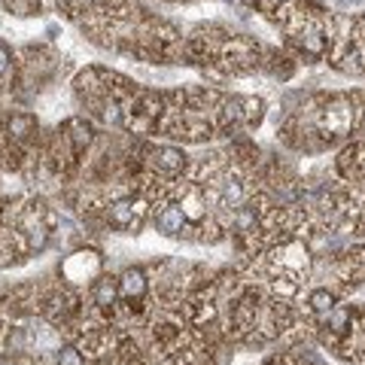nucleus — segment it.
Masks as SVG:
<instances>
[{
  "mask_svg": "<svg viewBox=\"0 0 365 365\" xmlns=\"http://www.w3.org/2000/svg\"><path fill=\"white\" fill-rule=\"evenodd\" d=\"M146 213V198H116L107 207V223L116 232H137Z\"/></svg>",
  "mask_w": 365,
  "mask_h": 365,
  "instance_id": "obj_1",
  "label": "nucleus"
},
{
  "mask_svg": "<svg viewBox=\"0 0 365 365\" xmlns=\"http://www.w3.org/2000/svg\"><path fill=\"white\" fill-rule=\"evenodd\" d=\"M64 277H67L70 283H86V280H95L100 274V255L95 250H79L64 259L61 265Z\"/></svg>",
  "mask_w": 365,
  "mask_h": 365,
  "instance_id": "obj_2",
  "label": "nucleus"
},
{
  "mask_svg": "<svg viewBox=\"0 0 365 365\" xmlns=\"http://www.w3.org/2000/svg\"><path fill=\"white\" fill-rule=\"evenodd\" d=\"M146 155H150V168L161 177H177L189 168V155L177 146H155V150H146Z\"/></svg>",
  "mask_w": 365,
  "mask_h": 365,
  "instance_id": "obj_3",
  "label": "nucleus"
},
{
  "mask_svg": "<svg viewBox=\"0 0 365 365\" xmlns=\"http://www.w3.org/2000/svg\"><path fill=\"white\" fill-rule=\"evenodd\" d=\"M155 228L164 237H182L189 228V219L180 204H161V207H155Z\"/></svg>",
  "mask_w": 365,
  "mask_h": 365,
  "instance_id": "obj_4",
  "label": "nucleus"
},
{
  "mask_svg": "<svg viewBox=\"0 0 365 365\" xmlns=\"http://www.w3.org/2000/svg\"><path fill=\"white\" fill-rule=\"evenodd\" d=\"M150 292V277H146L143 268H125L122 277H119V298L128 301V305H137V301L146 298Z\"/></svg>",
  "mask_w": 365,
  "mask_h": 365,
  "instance_id": "obj_5",
  "label": "nucleus"
},
{
  "mask_svg": "<svg viewBox=\"0 0 365 365\" xmlns=\"http://www.w3.org/2000/svg\"><path fill=\"white\" fill-rule=\"evenodd\" d=\"M64 140L70 143V150L73 152H82V150H88L91 140H95V128H91V122H86L82 116H70L67 122H64Z\"/></svg>",
  "mask_w": 365,
  "mask_h": 365,
  "instance_id": "obj_6",
  "label": "nucleus"
},
{
  "mask_svg": "<svg viewBox=\"0 0 365 365\" xmlns=\"http://www.w3.org/2000/svg\"><path fill=\"white\" fill-rule=\"evenodd\" d=\"M91 298H95V305L104 310V314H113V307L119 305V280L109 277V274L95 277L91 280Z\"/></svg>",
  "mask_w": 365,
  "mask_h": 365,
  "instance_id": "obj_7",
  "label": "nucleus"
},
{
  "mask_svg": "<svg viewBox=\"0 0 365 365\" xmlns=\"http://www.w3.org/2000/svg\"><path fill=\"white\" fill-rule=\"evenodd\" d=\"M335 307H338V292L335 289H314L307 296V310L319 319V323H323V319L332 314Z\"/></svg>",
  "mask_w": 365,
  "mask_h": 365,
  "instance_id": "obj_8",
  "label": "nucleus"
},
{
  "mask_svg": "<svg viewBox=\"0 0 365 365\" xmlns=\"http://www.w3.org/2000/svg\"><path fill=\"white\" fill-rule=\"evenodd\" d=\"M36 128V119L31 113H13L6 119V134L9 140H27Z\"/></svg>",
  "mask_w": 365,
  "mask_h": 365,
  "instance_id": "obj_9",
  "label": "nucleus"
},
{
  "mask_svg": "<svg viewBox=\"0 0 365 365\" xmlns=\"http://www.w3.org/2000/svg\"><path fill=\"white\" fill-rule=\"evenodd\" d=\"M265 109L268 107H265L262 98H241V125H246V128L262 125Z\"/></svg>",
  "mask_w": 365,
  "mask_h": 365,
  "instance_id": "obj_10",
  "label": "nucleus"
},
{
  "mask_svg": "<svg viewBox=\"0 0 365 365\" xmlns=\"http://www.w3.org/2000/svg\"><path fill=\"white\" fill-rule=\"evenodd\" d=\"M58 365H86V356L77 347H64V350H58Z\"/></svg>",
  "mask_w": 365,
  "mask_h": 365,
  "instance_id": "obj_11",
  "label": "nucleus"
},
{
  "mask_svg": "<svg viewBox=\"0 0 365 365\" xmlns=\"http://www.w3.org/2000/svg\"><path fill=\"white\" fill-rule=\"evenodd\" d=\"M9 64H13V52H9V46L0 43V77L9 70Z\"/></svg>",
  "mask_w": 365,
  "mask_h": 365,
  "instance_id": "obj_12",
  "label": "nucleus"
},
{
  "mask_svg": "<svg viewBox=\"0 0 365 365\" xmlns=\"http://www.w3.org/2000/svg\"><path fill=\"white\" fill-rule=\"evenodd\" d=\"M70 4H73V9H79V13H82V9L88 13V9H95L98 4H104V0H70Z\"/></svg>",
  "mask_w": 365,
  "mask_h": 365,
  "instance_id": "obj_13",
  "label": "nucleus"
}]
</instances>
